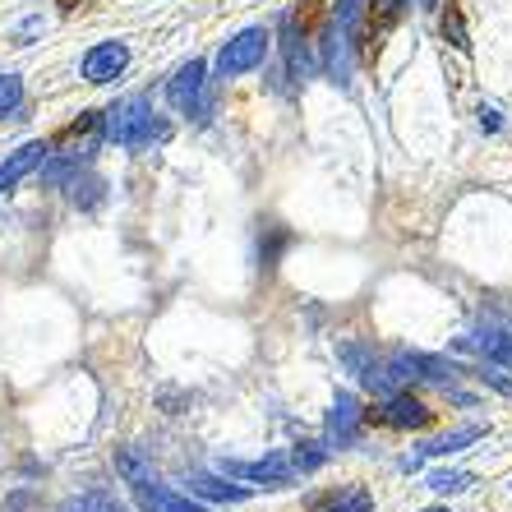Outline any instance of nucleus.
<instances>
[{"instance_id":"9d476101","label":"nucleus","mask_w":512,"mask_h":512,"mask_svg":"<svg viewBox=\"0 0 512 512\" xmlns=\"http://www.w3.org/2000/svg\"><path fill=\"white\" fill-rule=\"evenodd\" d=\"M47 157H51L47 143H24V148H19V153H14L10 162L0 167V190H14V185H19L24 176H33V171L42 167Z\"/></svg>"},{"instance_id":"b1692460","label":"nucleus","mask_w":512,"mask_h":512,"mask_svg":"<svg viewBox=\"0 0 512 512\" xmlns=\"http://www.w3.org/2000/svg\"><path fill=\"white\" fill-rule=\"evenodd\" d=\"M111 512H116V508H111Z\"/></svg>"},{"instance_id":"9b49d317","label":"nucleus","mask_w":512,"mask_h":512,"mask_svg":"<svg viewBox=\"0 0 512 512\" xmlns=\"http://www.w3.org/2000/svg\"><path fill=\"white\" fill-rule=\"evenodd\" d=\"M190 489L199 494V499H217V503H245L254 494V489L245 485H227V480H217V476H194Z\"/></svg>"},{"instance_id":"dca6fc26","label":"nucleus","mask_w":512,"mask_h":512,"mask_svg":"<svg viewBox=\"0 0 512 512\" xmlns=\"http://www.w3.org/2000/svg\"><path fill=\"white\" fill-rule=\"evenodd\" d=\"M19 102H24V79L19 74H0V120L10 116Z\"/></svg>"},{"instance_id":"7ed1b4c3","label":"nucleus","mask_w":512,"mask_h":512,"mask_svg":"<svg viewBox=\"0 0 512 512\" xmlns=\"http://www.w3.org/2000/svg\"><path fill=\"white\" fill-rule=\"evenodd\" d=\"M222 471L240 476V480H259V485H273V489L296 480V462L282 453H268V457H259V462H222Z\"/></svg>"},{"instance_id":"412c9836","label":"nucleus","mask_w":512,"mask_h":512,"mask_svg":"<svg viewBox=\"0 0 512 512\" xmlns=\"http://www.w3.org/2000/svg\"><path fill=\"white\" fill-rule=\"evenodd\" d=\"M480 125H485V130H499V125H503L499 111H494V107H480Z\"/></svg>"},{"instance_id":"2eb2a0df","label":"nucleus","mask_w":512,"mask_h":512,"mask_svg":"<svg viewBox=\"0 0 512 512\" xmlns=\"http://www.w3.org/2000/svg\"><path fill=\"white\" fill-rule=\"evenodd\" d=\"M443 37H448L457 51H471V37H466V19H462V10H457V5H448V10H443Z\"/></svg>"},{"instance_id":"4be33fe9","label":"nucleus","mask_w":512,"mask_h":512,"mask_svg":"<svg viewBox=\"0 0 512 512\" xmlns=\"http://www.w3.org/2000/svg\"><path fill=\"white\" fill-rule=\"evenodd\" d=\"M420 5H425V10H434V5H439V0H420Z\"/></svg>"},{"instance_id":"20e7f679","label":"nucleus","mask_w":512,"mask_h":512,"mask_svg":"<svg viewBox=\"0 0 512 512\" xmlns=\"http://www.w3.org/2000/svg\"><path fill=\"white\" fill-rule=\"evenodd\" d=\"M134 503H139L143 512H208L199 499L176 494L171 485H153V480H134Z\"/></svg>"},{"instance_id":"423d86ee","label":"nucleus","mask_w":512,"mask_h":512,"mask_svg":"<svg viewBox=\"0 0 512 512\" xmlns=\"http://www.w3.org/2000/svg\"><path fill=\"white\" fill-rule=\"evenodd\" d=\"M379 420L383 425H393V429H425L429 420H434V411H429L420 397H411V393H393L388 402H383Z\"/></svg>"},{"instance_id":"6ab92c4d","label":"nucleus","mask_w":512,"mask_h":512,"mask_svg":"<svg viewBox=\"0 0 512 512\" xmlns=\"http://www.w3.org/2000/svg\"><path fill=\"white\" fill-rule=\"evenodd\" d=\"M60 512H111V503L102 499V494H84V499L60 503Z\"/></svg>"},{"instance_id":"0eeeda50","label":"nucleus","mask_w":512,"mask_h":512,"mask_svg":"<svg viewBox=\"0 0 512 512\" xmlns=\"http://www.w3.org/2000/svg\"><path fill=\"white\" fill-rule=\"evenodd\" d=\"M360 425H365V411H360V402L351 393H337L333 411H328V439H333L337 448H346V443H356Z\"/></svg>"},{"instance_id":"aec40b11","label":"nucleus","mask_w":512,"mask_h":512,"mask_svg":"<svg viewBox=\"0 0 512 512\" xmlns=\"http://www.w3.org/2000/svg\"><path fill=\"white\" fill-rule=\"evenodd\" d=\"M323 457L328 453H323L319 443H300V453L291 457V462H296V471H314V466H323Z\"/></svg>"},{"instance_id":"f3484780","label":"nucleus","mask_w":512,"mask_h":512,"mask_svg":"<svg viewBox=\"0 0 512 512\" xmlns=\"http://www.w3.org/2000/svg\"><path fill=\"white\" fill-rule=\"evenodd\" d=\"M425 485L434 489V494H462V489H471V476H466V471H434Z\"/></svg>"},{"instance_id":"6e6552de","label":"nucleus","mask_w":512,"mask_h":512,"mask_svg":"<svg viewBox=\"0 0 512 512\" xmlns=\"http://www.w3.org/2000/svg\"><path fill=\"white\" fill-rule=\"evenodd\" d=\"M203 60H190V65H180L176 79L167 84V97H171V107L176 111H194L199 107V93H203Z\"/></svg>"},{"instance_id":"39448f33","label":"nucleus","mask_w":512,"mask_h":512,"mask_svg":"<svg viewBox=\"0 0 512 512\" xmlns=\"http://www.w3.org/2000/svg\"><path fill=\"white\" fill-rule=\"evenodd\" d=\"M125 65H130V47L125 42H97L84 56V79L88 84H111Z\"/></svg>"},{"instance_id":"f8f14e48","label":"nucleus","mask_w":512,"mask_h":512,"mask_svg":"<svg viewBox=\"0 0 512 512\" xmlns=\"http://www.w3.org/2000/svg\"><path fill=\"white\" fill-rule=\"evenodd\" d=\"M342 360H346V365H351V374H356L360 383H370V388H374V379H379V360H374V351H370V346L346 342V346H342Z\"/></svg>"},{"instance_id":"f03ea898","label":"nucleus","mask_w":512,"mask_h":512,"mask_svg":"<svg viewBox=\"0 0 512 512\" xmlns=\"http://www.w3.org/2000/svg\"><path fill=\"white\" fill-rule=\"evenodd\" d=\"M268 47H273L268 28H245V33H236L227 47L217 51V74H222V79H236V74L259 70L263 56H268Z\"/></svg>"},{"instance_id":"f257e3e1","label":"nucleus","mask_w":512,"mask_h":512,"mask_svg":"<svg viewBox=\"0 0 512 512\" xmlns=\"http://www.w3.org/2000/svg\"><path fill=\"white\" fill-rule=\"evenodd\" d=\"M102 134H107L111 143H120V148H130V153H143V148H153V143L167 139L171 130H167V120L153 116L148 97H125V102H116V107L107 111Z\"/></svg>"},{"instance_id":"1a4fd4ad","label":"nucleus","mask_w":512,"mask_h":512,"mask_svg":"<svg viewBox=\"0 0 512 512\" xmlns=\"http://www.w3.org/2000/svg\"><path fill=\"white\" fill-rule=\"evenodd\" d=\"M480 434H485V429H480V425L448 429V434H439V439H429L425 448H420V457H453V453H462V448H471V443H476ZM420 457H411V462H406V471H416V466H420Z\"/></svg>"},{"instance_id":"ddd939ff","label":"nucleus","mask_w":512,"mask_h":512,"mask_svg":"<svg viewBox=\"0 0 512 512\" xmlns=\"http://www.w3.org/2000/svg\"><path fill=\"white\" fill-rule=\"evenodd\" d=\"M466 346H476V351H485V356L508 360V365H512V333H503V328H480V333L471 337Z\"/></svg>"},{"instance_id":"a211bd4d","label":"nucleus","mask_w":512,"mask_h":512,"mask_svg":"<svg viewBox=\"0 0 512 512\" xmlns=\"http://www.w3.org/2000/svg\"><path fill=\"white\" fill-rule=\"evenodd\" d=\"M370 508H374L370 494H365V489H351V494H342L333 508H323V512H370Z\"/></svg>"},{"instance_id":"4468645a","label":"nucleus","mask_w":512,"mask_h":512,"mask_svg":"<svg viewBox=\"0 0 512 512\" xmlns=\"http://www.w3.org/2000/svg\"><path fill=\"white\" fill-rule=\"evenodd\" d=\"M411 5V0H370V33L365 37H379V33H388V28L402 19V10Z\"/></svg>"},{"instance_id":"5701e85b","label":"nucleus","mask_w":512,"mask_h":512,"mask_svg":"<svg viewBox=\"0 0 512 512\" xmlns=\"http://www.w3.org/2000/svg\"><path fill=\"white\" fill-rule=\"evenodd\" d=\"M425 512H448V508H425Z\"/></svg>"}]
</instances>
